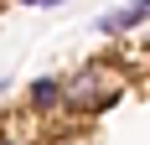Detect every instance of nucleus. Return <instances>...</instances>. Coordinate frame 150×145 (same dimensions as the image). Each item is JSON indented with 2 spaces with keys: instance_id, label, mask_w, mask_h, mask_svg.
<instances>
[{
  "instance_id": "f257e3e1",
  "label": "nucleus",
  "mask_w": 150,
  "mask_h": 145,
  "mask_svg": "<svg viewBox=\"0 0 150 145\" xmlns=\"http://www.w3.org/2000/svg\"><path fill=\"white\" fill-rule=\"evenodd\" d=\"M124 83H129V68L124 62L93 57L73 78H62V109H73V114H109L124 99Z\"/></svg>"
},
{
  "instance_id": "f03ea898",
  "label": "nucleus",
  "mask_w": 150,
  "mask_h": 145,
  "mask_svg": "<svg viewBox=\"0 0 150 145\" xmlns=\"http://www.w3.org/2000/svg\"><path fill=\"white\" fill-rule=\"evenodd\" d=\"M150 16V5H119V11H109V16H98V31H104V36H114V31H129V26H140V21H145Z\"/></svg>"
},
{
  "instance_id": "7ed1b4c3",
  "label": "nucleus",
  "mask_w": 150,
  "mask_h": 145,
  "mask_svg": "<svg viewBox=\"0 0 150 145\" xmlns=\"http://www.w3.org/2000/svg\"><path fill=\"white\" fill-rule=\"evenodd\" d=\"M31 109H36V114L62 109V78H36V83H31Z\"/></svg>"
},
{
  "instance_id": "39448f33",
  "label": "nucleus",
  "mask_w": 150,
  "mask_h": 145,
  "mask_svg": "<svg viewBox=\"0 0 150 145\" xmlns=\"http://www.w3.org/2000/svg\"><path fill=\"white\" fill-rule=\"evenodd\" d=\"M0 145H21V140H16V135H0Z\"/></svg>"
},
{
  "instance_id": "20e7f679",
  "label": "nucleus",
  "mask_w": 150,
  "mask_h": 145,
  "mask_svg": "<svg viewBox=\"0 0 150 145\" xmlns=\"http://www.w3.org/2000/svg\"><path fill=\"white\" fill-rule=\"evenodd\" d=\"M21 5H67V0H21Z\"/></svg>"
}]
</instances>
